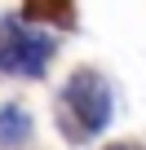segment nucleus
I'll use <instances>...</instances> for the list:
<instances>
[{"label":"nucleus","instance_id":"nucleus-1","mask_svg":"<svg viewBox=\"0 0 146 150\" xmlns=\"http://www.w3.org/2000/svg\"><path fill=\"white\" fill-rule=\"evenodd\" d=\"M53 53V40L49 35H36L18 22H5L0 27V66L14 71V75H40L44 62Z\"/></svg>","mask_w":146,"mask_h":150},{"label":"nucleus","instance_id":"nucleus-2","mask_svg":"<svg viewBox=\"0 0 146 150\" xmlns=\"http://www.w3.org/2000/svg\"><path fill=\"white\" fill-rule=\"evenodd\" d=\"M66 102H71V110L80 115L84 128H102L111 119V93H106V84L98 80L93 71H80L75 80L66 84Z\"/></svg>","mask_w":146,"mask_h":150},{"label":"nucleus","instance_id":"nucleus-3","mask_svg":"<svg viewBox=\"0 0 146 150\" xmlns=\"http://www.w3.org/2000/svg\"><path fill=\"white\" fill-rule=\"evenodd\" d=\"M0 128H5V141H18V132H22V115H18V110H5V115H0Z\"/></svg>","mask_w":146,"mask_h":150}]
</instances>
